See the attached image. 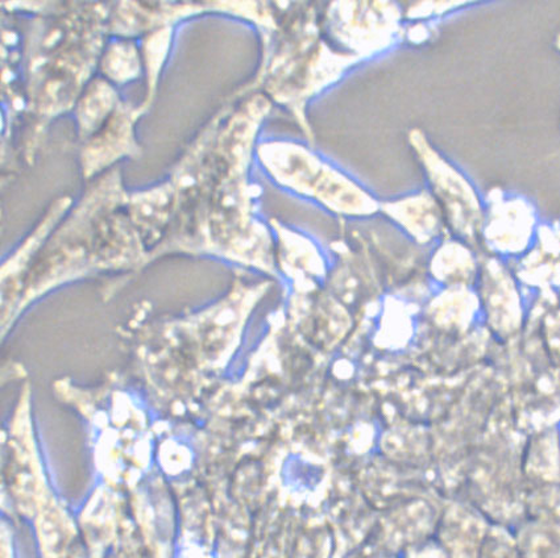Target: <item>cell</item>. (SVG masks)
I'll list each match as a JSON object with an SVG mask.
<instances>
[{"instance_id":"1","label":"cell","mask_w":560,"mask_h":558,"mask_svg":"<svg viewBox=\"0 0 560 558\" xmlns=\"http://www.w3.org/2000/svg\"><path fill=\"white\" fill-rule=\"evenodd\" d=\"M272 100L262 93L229 105L206 158L201 182L190 206L172 222L167 247L175 252L211 253L273 272L272 241L254 219L257 185L249 182L256 140Z\"/></svg>"},{"instance_id":"2","label":"cell","mask_w":560,"mask_h":558,"mask_svg":"<svg viewBox=\"0 0 560 558\" xmlns=\"http://www.w3.org/2000/svg\"><path fill=\"white\" fill-rule=\"evenodd\" d=\"M113 4L47 3L25 40L24 157L34 163L47 126L72 108L102 57Z\"/></svg>"},{"instance_id":"3","label":"cell","mask_w":560,"mask_h":558,"mask_svg":"<svg viewBox=\"0 0 560 558\" xmlns=\"http://www.w3.org/2000/svg\"><path fill=\"white\" fill-rule=\"evenodd\" d=\"M318 8L313 3L277 2L276 24L260 31L259 72L230 99L262 93L272 104L285 107L293 115L311 144H314V133L307 120L308 102L362 63L358 57L342 52L327 40Z\"/></svg>"},{"instance_id":"4","label":"cell","mask_w":560,"mask_h":558,"mask_svg":"<svg viewBox=\"0 0 560 558\" xmlns=\"http://www.w3.org/2000/svg\"><path fill=\"white\" fill-rule=\"evenodd\" d=\"M128 198L119 169L108 171L88 190L73 214L37 256L24 282L15 317L51 287L98 272L102 221L127 206Z\"/></svg>"},{"instance_id":"5","label":"cell","mask_w":560,"mask_h":558,"mask_svg":"<svg viewBox=\"0 0 560 558\" xmlns=\"http://www.w3.org/2000/svg\"><path fill=\"white\" fill-rule=\"evenodd\" d=\"M256 157L280 188L312 199L331 213L366 217L380 211V202L364 186L311 146L291 140L262 141Z\"/></svg>"},{"instance_id":"6","label":"cell","mask_w":560,"mask_h":558,"mask_svg":"<svg viewBox=\"0 0 560 558\" xmlns=\"http://www.w3.org/2000/svg\"><path fill=\"white\" fill-rule=\"evenodd\" d=\"M404 21L402 5L395 2H332L320 10L327 40L362 62L402 41Z\"/></svg>"},{"instance_id":"7","label":"cell","mask_w":560,"mask_h":558,"mask_svg":"<svg viewBox=\"0 0 560 558\" xmlns=\"http://www.w3.org/2000/svg\"><path fill=\"white\" fill-rule=\"evenodd\" d=\"M408 143L422 166L429 190L440 203L448 226L463 240L478 242L486 211L474 183L431 144L420 128L409 131Z\"/></svg>"},{"instance_id":"8","label":"cell","mask_w":560,"mask_h":558,"mask_svg":"<svg viewBox=\"0 0 560 558\" xmlns=\"http://www.w3.org/2000/svg\"><path fill=\"white\" fill-rule=\"evenodd\" d=\"M486 203L481 233L486 246L501 254L524 253L537 224L533 204L524 197L506 194L501 188L489 190Z\"/></svg>"},{"instance_id":"9","label":"cell","mask_w":560,"mask_h":558,"mask_svg":"<svg viewBox=\"0 0 560 558\" xmlns=\"http://www.w3.org/2000/svg\"><path fill=\"white\" fill-rule=\"evenodd\" d=\"M147 112L143 106L121 100L105 124L82 144L81 168L90 179L121 158H139L141 146L135 138V124Z\"/></svg>"},{"instance_id":"10","label":"cell","mask_w":560,"mask_h":558,"mask_svg":"<svg viewBox=\"0 0 560 558\" xmlns=\"http://www.w3.org/2000/svg\"><path fill=\"white\" fill-rule=\"evenodd\" d=\"M72 204V199L62 197L51 204L48 214L45 215L34 233L31 234L23 246L16 250L12 258L4 262L2 269V288H3V324L4 332L8 330L10 320H14L19 300H21L23 286L32 265L40 254L44 242L54 229L57 222Z\"/></svg>"},{"instance_id":"11","label":"cell","mask_w":560,"mask_h":558,"mask_svg":"<svg viewBox=\"0 0 560 558\" xmlns=\"http://www.w3.org/2000/svg\"><path fill=\"white\" fill-rule=\"evenodd\" d=\"M208 11V3L120 2L113 4L108 34L124 37L150 35L173 27L185 17Z\"/></svg>"},{"instance_id":"12","label":"cell","mask_w":560,"mask_h":558,"mask_svg":"<svg viewBox=\"0 0 560 558\" xmlns=\"http://www.w3.org/2000/svg\"><path fill=\"white\" fill-rule=\"evenodd\" d=\"M380 210L418 244H429L442 234L444 214L429 189L380 203Z\"/></svg>"},{"instance_id":"13","label":"cell","mask_w":560,"mask_h":558,"mask_svg":"<svg viewBox=\"0 0 560 558\" xmlns=\"http://www.w3.org/2000/svg\"><path fill=\"white\" fill-rule=\"evenodd\" d=\"M173 207H175V191L171 181L133 192L128 198V216L139 230L145 248H151L150 253L164 240L166 230L171 226Z\"/></svg>"},{"instance_id":"14","label":"cell","mask_w":560,"mask_h":558,"mask_svg":"<svg viewBox=\"0 0 560 558\" xmlns=\"http://www.w3.org/2000/svg\"><path fill=\"white\" fill-rule=\"evenodd\" d=\"M517 277L526 285L540 288L560 286V224L540 226L538 240L520 261Z\"/></svg>"},{"instance_id":"15","label":"cell","mask_w":560,"mask_h":558,"mask_svg":"<svg viewBox=\"0 0 560 558\" xmlns=\"http://www.w3.org/2000/svg\"><path fill=\"white\" fill-rule=\"evenodd\" d=\"M120 102L118 92L112 83L102 79L89 83L75 106L77 126L82 144L106 123Z\"/></svg>"},{"instance_id":"16","label":"cell","mask_w":560,"mask_h":558,"mask_svg":"<svg viewBox=\"0 0 560 558\" xmlns=\"http://www.w3.org/2000/svg\"><path fill=\"white\" fill-rule=\"evenodd\" d=\"M279 236V260L282 271L294 280L308 281L324 274V260L317 248L304 236L273 223Z\"/></svg>"},{"instance_id":"17","label":"cell","mask_w":560,"mask_h":558,"mask_svg":"<svg viewBox=\"0 0 560 558\" xmlns=\"http://www.w3.org/2000/svg\"><path fill=\"white\" fill-rule=\"evenodd\" d=\"M430 272L436 281L452 287L471 284L478 273L475 258L459 241L443 242L431 259Z\"/></svg>"},{"instance_id":"18","label":"cell","mask_w":560,"mask_h":558,"mask_svg":"<svg viewBox=\"0 0 560 558\" xmlns=\"http://www.w3.org/2000/svg\"><path fill=\"white\" fill-rule=\"evenodd\" d=\"M101 72L117 85L137 80L141 73L140 50L132 41H115L108 45L100 61Z\"/></svg>"},{"instance_id":"19","label":"cell","mask_w":560,"mask_h":558,"mask_svg":"<svg viewBox=\"0 0 560 558\" xmlns=\"http://www.w3.org/2000/svg\"><path fill=\"white\" fill-rule=\"evenodd\" d=\"M172 40V27H166L147 35L141 44V52H143L144 63L147 69V94L145 99L141 106L145 110H150L154 96L158 92L159 76L161 69L170 52Z\"/></svg>"},{"instance_id":"20","label":"cell","mask_w":560,"mask_h":558,"mask_svg":"<svg viewBox=\"0 0 560 558\" xmlns=\"http://www.w3.org/2000/svg\"><path fill=\"white\" fill-rule=\"evenodd\" d=\"M466 2H416L410 3L404 10V19L409 22H424L431 19L440 17L466 8Z\"/></svg>"},{"instance_id":"21","label":"cell","mask_w":560,"mask_h":558,"mask_svg":"<svg viewBox=\"0 0 560 558\" xmlns=\"http://www.w3.org/2000/svg\"><path fill=\"white\" fill-rule=\"evenodd\" d=\"M435 32L433 25L416 22L415 24H409L408 27L405 25L404 38L411 44H424L431 40Z\"/></svg>"},{"instance_id":"22","label":"cell","mask_w":560,"mask_h":558,"mask_svg":"<svg viewBox=\"0 0 560 558\" xmlns=\"http://www.w3.org/2000/svg\"><path fill=\"white\" fill-rule=\"evenodd\" d=\"M4 536V542H3V558H14V556H12V554H14V551H12L11 554V549L9 548L10 547V543H9V538H5V535L3 534Z\"/></svg>"},{"instance_id":"23","label":"cell","mask_w":560,"mask_h":558,"mask_svg":"<svg viewBox=\"0 0 560 558\" xmlns=\"http://www.w3.org/2000/svg\"><path fill=\"white\" fill-rule=\"evenodd\" d=\"M556 48L559 50L560 52V34L557 36L556 38Z\"/></svg>"},{"instance_id":"24","label":"cell","mask_w":560,"mask_h":558,"mask_svg":"<svg viewBox=\"0 0 560 558\" xmlns=\"http://www.w3.org/2000/svg\"><path fill=\"white\" fill-rule=\"evenodd\" d=\"M74 558V557H73Z\"/></svg>"}]
</instances>
